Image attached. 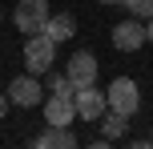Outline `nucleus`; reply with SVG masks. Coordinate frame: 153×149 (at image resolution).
Returning <instances> with one entry per match:
<instances>
[{
    "instance_id": "nucleus-1",
    "label": "nucleus",
    "mask_w": 153,
    "mask_h": 149,
    "mask_svg": "<svg viewBox=\"0 0 153 149\" xmlns=\"http://www.w3.org/2000/svg\"><path fill=\"white\" fill-rule=\"evenodd\" d=\"M105 101H109V109L121 113V117H137V109H141V89H137L133 77H117L113 85L105 89Z\"/></svg>"
},
{
    "instance_id": "nucleus-2",
    "label": "nucleus",
    "mask_w": 153,
    "mask_h": 149,
    "mask_svg": "<svg viewBox=\"0 0 153 149\" xmlns=\"http://www.w3.org/2000/svg\"><path fill=\"white\" fill-rule=\"evenodd\" d=\"M53 56H56V40H48L45 32H32V36H24V69L28 73H48L53 69Z\"/></svg>"
},
{
    "instance_id": "nucleus-3",
    "label": "nucleus",
    "mask_w": 153,
    "mask_h": 149,
    "mask_svg": "<svg viewBox=\"0 0 153 149\" xmlns=\"http://www.w3.org/2000/svg\"><path fill=\"white\" fill-rule=\"evenodd\" d=\"M8 101L20 105V109H32V105L45 101V85L36 81V73H20V77L8 81Z\"/></svg>"
},
{
    "instance_id": "nucleus-4",
    "label": "nucleus",
    "mask_w": 153,
    "mask_h": 149,
    "mask_svg": "<svg viewBox=\"0 0 153 149\" xmlns=\"http://www.w3.org/2000/svg\"><path fill=\"white\" fill-rule=\"evenodd\" d=\"M45 20H48V0H20V4L12 8V24L24 32V36L40 32Z\"/></svg>"
},
{
    "instance_id": "nucleus-5",
    "label": "nucleus",
    "mask_w": 153,
    "mask_h": 149,
    "mask_svg": "<svg viewBox=\"0 0 153 149\" xmlns=\"http://www.w3.org/2000/svg\"><path fill=\"white\" fill-rule=\"evenodd\" d=\"M73 105H76V117H81V121H101V117H105V109H109L105 93H101L97 85L76 89V93H73Z\"/></svg>"
},
{
    "instance_id": "nucleus-6",
    "label": "nucleus",
    "mask_w": 153,
    "mask_h": 149,
    "mask_svg": "<svg viewBox=\"0 0 153 149\" xmlns=\"http://www.w3.org/2000/svg\"><path fill=\"white\" fill-rule=\"evenodd\" d=\"M141 44H145V24H141V16L113 24V48L117 53H137Z\"/></svg>"
},
{
    "instance_id": "nucleus-7",
    "label": "nucleus",
    "mask_w": 153,
    "mask_h": 149,
    "mask_svg": "<svg viewBox=\"0 0 153 149\" xmlns=\"http://www.w3.org/2000/svg\"><path fill=\"white\" fill-rule=\"evenodd\" d=\"M65 77L73 81V89L97 85V56H93V53H73L69 64H65Z\"/></svg>"
},
{
    "instance_id": "nucleus-8",
    "label": "nucleus",
    "mask_w": 153,
    "mask_h": 149,
    "mask_svg": "<svg viewBox=\"0 0 153 149\" xmlns=\"http://www.w3.org/2000/svg\"><path fill=\"white\" fill-rule=\"evenodd\" d=\"M45 121L48 125H73L76 121V105H73V97H48L45 101Z\"/></svg>"
},
{
    "instance_id": "nucleus-9",
    "label": "nucleus",
    "mask_w": 153,
    "mask_h": 149,
    "mask_svg": "<svg viewBox=\"0 0 153 149\" xmlns=\"http://www.w3.org/2000/svg\"><path fill=\"white\" fill-rule=\"evenodd\" d=\"M40 32H45V36L48 40H56V44H61V40H73L76 36V20H73V12H48V20H45V28H40Z\"/></svg>"
},
{
    "instance_id": "nucleus-10",
    "label": "nucleus",
    "mask_w": 153,
    "mask_h": 149,
    "mask_svg": "<svg viewBox=\"0 0 153 149\" xmlns=\"http://www.w3.org/2000/svg\"><path fill=\"white\" fill-rule=\"evenodd\" d=\"M32 145L36 149H76V137L69 125H48V133H40Z\"/></svg>"
},
{
    "instance_id": "nucleus-11",
    "label": "nucleus",
    "mask_w": 153,
    "mask_h": 149,
    "mask_svg": "<svg viewBox=\"0 0 153 149\" xmlns=\"http://www.w3.org/2000/svg\"><path fill=\"white\" fill-rule=\"evenodd\" d=\"M125 121H129V117H121V113L105 109V117H101V129H105V137H109V141H117V137L125 133Z\"/></svg>"
},
{
    "instance_id": "nucleus-12",
    "label": "nucleus",
    "mask_w": 153,
    "mask_h": 149,
    "mask_svg": "<svg viewBox=\"0 0 153 149\" xmlns=\"http://www.w3.org/2000/svg\"><path fill=\"white\" fill-rule=\"evenodd\" d=\"M48 89H53L56 97H73V93H76L73 81H69V77H61V73H53V69H48Z\"/></svg>"
},
{
    "instance_id": "nucleus-13",
    "label": "nucleus",
    "mask_w": 153,
    "mask_h": 149,
    "mask_svg": "<svg viewBox=\"0 0 153 149\" xmlns=\"http://www.w3.org/2000/svg\"><path fill=\"white\" fill-rule=\"evenodd\" d=\"M121 4L129 8V16H141V20L153 16V0H121Z\"/></svg>"
},
{
    "instance_id": "nucleus-14",
    "label": "nucleus",
    "mask_w": 153,
    "mask_h": 149,
    "mask_svg": "<svg viewBox=\"0 0 153 149\" xmlns=\"http://www.w3.org/2000/svg\"><path fill=\"white\" fill-rule=\"evenodd\" d=\"M145 44H153V16L145 20Z\"/></svg>"
},
{
    "instance_id": "nucleus-15",
    "label": "nucleus",
    "mask_w": 153,
    "mask_h": 149,
    "mask_svg": "<svg viewBox=\"0 0 153 149\" xmlns=\"http://www.w3.org/2000/svg\"><path fill=\"white\" fill-rule=\"evenodd\" d=\"M8 105H12V101H8V93H0V117L8 113Z\"/></svg>"
},
{
    "instance_id": "nucleus-16",
    "label": "nucleus",
    "mask_w": 153,
    "mask_h": 149,
    "mask_svg": "<svg viewBox=\"0 0 153 149\" xmlns=\"http://www.w3.org/2000/svg\"><path fill=\"white\" fill-rule=\"evenodd\" d=\"M97 4H121V0H97Z\"/></svg>"
},
{
    "instance_id": "nucleus-17",
    "label": "nucleus",
    "mask_w": 153,
    "mask_h": 149,
    "mask_svg": "<svg viewBox=\"0 0 153 149\" xmlns=\"http://www.w3.org/2000/svg\"><path fill=\"white\" fill-rule=\"evenodd\" d=\"M149 141H153V137H149Z\"/></svg>"
}]
</instances>
